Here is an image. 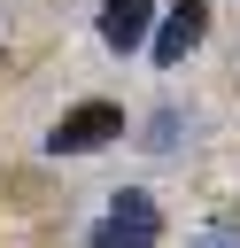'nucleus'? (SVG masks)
Listing matches in <instances>:
<instances>
[{
    "mask_svg": "<svg viewBox=\"0 0 240 248\" xmlns=\"http://www.w3.org/2000/svg\"><path fill=\"white\" fill-rule=\"evenodd\" d=\"M147 23H155V0H108V8H101V39H108L116 54H132V46L147 39Z\"/></svg>",
    "mask_w": 240,
    "mask_h": 248,
    "instance_id": "obj_4",
    "label": "nucleus"
},
{
    "mask_svg": "<svg viewBox=\"0 0 240 248\" xmlns=\"http://www.w3.org/2000/svg\"><path fill=\"white\" fill-rule=\"evenodd\" d=\"M201 31H209V8H201V0H178V8L163 16V31H155V62H163V70L186 62V54L201 46Z\"/></svg>",
    "mask_w": 240,
    "mask_h": 248,
    "instance_id": "obj_3",
    "label": "nucleus"
},
{
    "mask_svg": "<svg viewBox=\"0 0 240 248\" xmlns=\"http://www.w3.org/2000/svg\"><path fill=\"white\" fill-rule=\"evenodd\" d=\"M163 240V209H155V194H139V186H124L108 209H101V225H93V248H155Z\"/></svg>",
    "mask_w": 240,
    "mask_h": 248,
    "instance_id": "obj_1",
    "label": "nucleus"
},
{
    "mask_svg": "<svg viewBox=\"0 0 240 248\" xmlns=\"http://www.w3.org/2000/svg\"><path fill=\"white\" fill-rule=\"evenodd\" d=\"M108 140H124V108H116V101H77V108H62V124L46 132L54 155H93V147H108Z\"/></svg>",
    "mask_w": 240,
    "mask_h": 248,
    "instance_id": "obj_2",
    "label": "nucleus"
}]
</instances>
